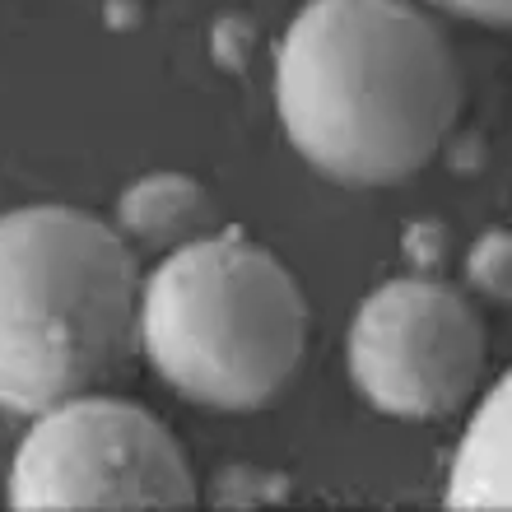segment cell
<instances>
[{
  "label": "cell",
  "mask_w": 512,
  "mask_h": 512,
  "mask_svg": "<svg viewBox=\"0 0 512 512\" xmlns=\"http://www.w3.org/2000/svg\"><path fill=\"white\" fill-rule=\"evenodd\" d=\"M275 108L294 149L345 187H387L438 154L461 75L410 0H312L275 56Z\"/></svg>",
  "instance_id": "1"
},
{
  "label": "cell",
  "mask_w": 512,
  "mask_h": 512,
  "mask_svg": "<svg viewBox=\"0 0 512 512\" xmlns=\"http://www.w3.org/2000/svg\"><path fill=\"white\" fill-rule=\"evenodd\" d=\"M140 326L135 256L70 205L0 215V410L42 415L122 364Z\"/></svg>",
  "instance_id": "2"
},
{
  "label": "cell",
  "mask_w": 512,
  "mask_h": 512,
  "mask_svg": "<svg viewBox=\"0 0 512 512\" xmlns=\"http://www.w3.org/2000/svg\"><path fill=\"white\" fill-rule=\"evenodd\" d=\"M149 364L187 401L256 410L303 364L308 308L294 275L243 233L191 238L140 289Z\"/></svg>",
  "instance_id": "3"
},
{
  "label": "cell",
  "mask_w": 512,
  "mask_h": 512,
  "mask_svg": "<svg viewBox=\"0 0 512 512\" xmlns=\"http://www.w3.org/2000/svg\"><path fill=\"white\" fill-rule=\"evenodd\" d=\"M10 503L24 512L187 508L196 480L159 419L112 396H70L33 419L10 466Z\"/></svg>",
  "instance_id": "4"
},
{
  "label": "cell",
  "mask_w": 512,
  "mask_h": 512,
  "mask_svg": "<svg viewBox=\"0 0 512 512\" xmlns=\"http://www.w3.org/2000/svg\"><path fill=\"white\" fill-rule=\"evenodd\" d=\"M485 373V326L457 289L391 280L350 326V378L396 419H443L471 401Z\"/></svg>",
  "instance_id": "5"
},
{
  "label": "cell",
  "mask_w": 512,
  "mask_h": 512,
  "mask_svg": "<svg viewBox=\"0 0 512 512\" xmlns=\"http://www.w3.org/2000/svg\"><path fill=\"white\" fill-rule=\"evenodd\" d=\"M447 508L512 512V373L485 396L480 415L466 424L447 471Z\"/></svg>",
  "instance_id": "6"
},
{
  "label": "cell",
  "mask_w": 512,
  "mask_h": 512,
  "mask_svg": "<svg viewBox=\"0 0 512 512\" xmlns=\"http://www.w3.org/2000/svg\"><path fill=\"white\" fill-rule=\"evenodd\" d=\"M205 191L182 173H149L122 191L117 219L140 243H173L201 219Z\"/></svg>",
  "instance_id": "7"
},
{
  "label": "cell",
  "mask_w": 512,
  "mask_h": 512,
  "mask_svg": "<svg viewBox=\"0 0 512 512\" xmlns=\"http://www.w3.org/2000/svg\"><path fill=\"white\" fill-rule=\"evenodd\" d=\"M466 280L480 289V294L499 298V303H512V233L494 229L485 233L480 243L466 256Z\"/></svg>",
  "instance_id": "8"
},
{
  "label": "cell",
  "mask_w": 512,
  "mask_h": 512,
  "mask_svg": "<svg viewBox=\"0 0 512 512\" xmlns=\"http://www.w3.org/2000/svg\"><path fill=\"white\" fill-rule=\"evenodd\" d=\"M429 5H443V10L480 19V24H512V0H429Z\"/></svg>",
  "instance_id": "9"
},
{
  "label": "cell",
  "mask_w": 512,
  "mask_h": 512,
  "mask_svg": "<svg viewBox=\"0 0 512 512\" xmlns=\"http://www.w3.org/2000/svg\"><path fill=\"white\" fill-rule=\"evenodd\" d=\"M443 247H447V238H443V229H438V224H415V229H410V238H405V252L415 256L419 266H433V261L443 256Z\"/></svg>",
  "instance_id": "10"
}]
</instances>
